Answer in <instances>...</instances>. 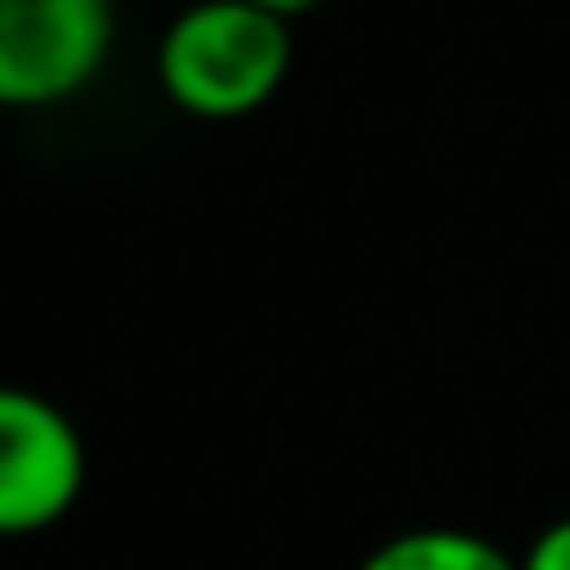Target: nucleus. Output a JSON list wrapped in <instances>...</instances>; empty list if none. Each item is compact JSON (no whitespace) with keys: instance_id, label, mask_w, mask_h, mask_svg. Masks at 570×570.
<instances>
[{"instance_id":"4","label":"nucleus","mask_w":570,"mask_h":570,"mask_svg":"<svg viewBox=\"0 0 570 570\" xmlns=\"http://www.w3.org/2000/svg\"><path fill=\"white\" fill-rule=\"evenodd\" d=\"M356 570H521V564L472 528H405L374 546Z\"/></svg>"},{"instance_id":"1","label":"nucleus","mask_w":570,"mask_h":570,"mask_svg":"<svg viewBox=\"0 0 570 570\" xmlns=\"http://www.w3.org/2000/svg\"><path fill=\"white\" fill-rule=\"evenodd\" d=\"M295 68V26L252 0H190L166 19L154 75L190 117H252Z\"/></svg>"},{"instance_id":"6","label":"nucleus","mask_w":570,"mask_h":570,"mask_svg":"<svg viewBox=\"0 0 570 570\" xmlns=\"http://www.w3.org/2000/svg\"><path fill=\"white\" fill-rule=\"evenodd\" d=\"M252 7H271V13L295 19V13H313V7H320V0H252Z\"/></svg>"},{"instance_id":"3","label":"nucleus","mask_w":570,"mask_h":570,"mask_svg":"<svg viewBox=\"0 0 570 570\" xmlns=\"http://www.w3.org/2000/svg\"><path fill=\"white\" fill-rule=\"evenodd\" d=\"M87 442L56 399L31 386L0 393V533H43L80 503Z\"/></svg>"},{"instance_id":"2","label":"nucleus","mask_w":570,"mask_h":570,"mask_svg":"<svg viewBox=\"0 0 570 570\" xmlns=\"http://www.w3.org/2000/svg\"><path fill=\"white\" fill-rule=\"evenodd\" d=\"M117 0H0V99L62 105L105 75Z\"/></svg>"},{"instance_id":"5","label":"nucleus","mask_w":570,"mask_h":570,"mask_svg":"<svg viewBox=\"0 0 570 570\" xmlns=\"http://www.w3.org/2000/svg\"><path fill=\"white\" fill-rule=\"evenodd\" d=\"M515 564H521V570H570V515L546 521V528L528 540V552H521Z\"/></svg>"}]
</instances>
